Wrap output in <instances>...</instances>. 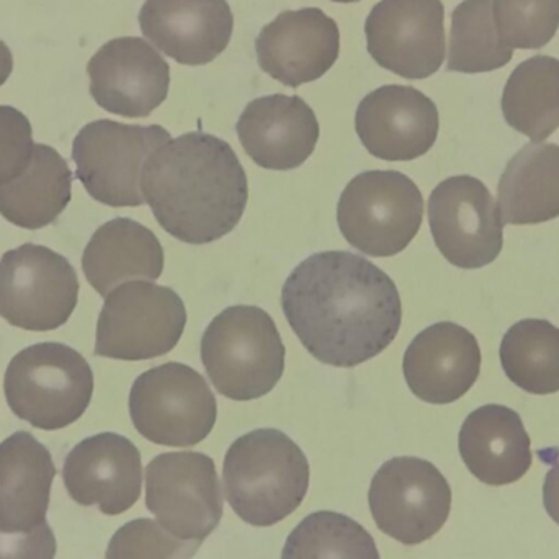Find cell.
<instances>
[{
	"instance_id": "cell-1",
	"label": "cell",
	"mask_w": 559,
	"mask_h": 559,
	"mask_svg": "<svg viewBox=\"0 0 559 559\" xmlns=\"http://www.w3.org/2000/svg\"><path fill=\"white\" fill-rule=\"evenodd\" d=\"M286 321L306 350L332 367L354 368L396 338L403 319L397 286L361 255L319 252L282 288Z\"/></svg>"
},
{
	"instance_id": "cell-2",
	"label": "cell",
	"mask_w": 559,
	"mask_h": 559,
	"mask_svg": "<svg viewBox=\"0 0 559 559\" xmlns=\"http://www.w3.org/2000/svg\"><path fill=\"white\" fill-rule=\"evenodd\" d=\"M141 190L164 231L187 245L225 238L249 200L248 176L235 150L203 131L159 147L144 166Z\"/></svg>"
},
{
	"instance_id": "cell-3",
	"label": "cell",
	"mask_w": 559,
	"mask_h": 559,
	"mask_svg": "<svg viewBox=\"0 0 559 559\" xmlns=\"http://www.w3.org/2000/svg\"><path fill=\"white\" fill-rule=\"evenodd\" d=\"M223 483L238 518L254 527H272L305 501L308 459L282 430H252L229 447Z\"/></svg>"
},
{
	"instance_id": "cell-4",
	"label": "cell",
	"mask_w": 559,
	"mask_h": 559,
	"mask_svg": "<svg viewBox=\"0 0 559 559\" xmlns=\"http://www.w3.org/2000/svg\"><path fill=\"white\" fill-rule=\"evenodd\" d=\"M200 352L216 391L233 401L265 396L285 371L277 324L258 306H231L219 312L206 328Z\"/></svg>"
},
{
	"instance_id": "cell-5",
	"label": "cell",
	"mask_w": 559,
	"mask_h": 559,
	"mask_svg": "<svg viewBox=\"0 0 559 559\" xmlns=\"http://www.w3.org/2000/svg\"><path fill=\"white\" fill-rule=\"evenodd\" d=\"M7 404L36 429L59 430L78 423L94 394V371L69 345L43 342L19 352L3 378Z\"/></svg>"
},
{
	"instance_id": "cell-6",
	"label": "cell",
	"mask_w": 559,
	"mask_h": 559,
	"mask_svg": "<svg viewBox=\"0 0 559 559\" xmlns=\"http://www.w3.org/2000/svg\"><path fill=\"white\" fill-rule=\"evenodd\" d=\"M424 218L416 183L397 170L354 177L337 203V225L352 248L371 258H393L411 245Z\"/></svg>"
},
{
	"instance_id": "cell-7",
	"label": "cell",
	"mask_w": 559,
	"mask_h": 559,
	"mask_svg": "<svg viewBox=\"0 0 559 559\" xmlns=\"http://www.w3.org/2000/svg\"><path fill=\"white\" fill-rule=\"evenodd\" d=\"M130 416L138 432L156 445L193 447L212 433L218 404L195 368L169 361L136 378Z\"/></svg>"
},
{
	"instance_id": "cell-8",
	"label": "cell",
	"mask_w": 559,
	"mask_h": 559,
	"mask_svg": "<svg viewBox=\"0 0 559 559\" xmlns=\"http://www.w3.org/2000/svg\"><path fill=\"white\" fill-rule=\"evenodd\" d=\"M186 324L179 293L151 282L123 283L105 298L95 355L127 361L163 357L179 344Z\"/></svg>"
},
{
	"instance_id": "cell-9",
	"label": "cell",
	"mask_w": 559,
	"mask_h": 559,
	"mask_svg": "<svg viewBox=\"0 0 559 559\" xmlns=\"http://www.w3.org/2000/svg\"><path fill=\"white\" fill-rule=\"evenodd\" d=\"M170 133L159 124L140 127L111 120L85 124L72 144L75 176L88 195L104 205H144L141 176L147 159Z\"/></svg>"
},
{
	"instance_id": "cell-10",
	"label": "cell",
	"mask_w": 559,
	"mask_h": 559,
	"mask_svg": "<svg viewBox=\"0 0 559 559\" xmlns=\"http://www.w3.org/2000/svg\"><path fill=\"white\" fill-rule=\"evenodd\" d=\"M368 504L384 535L414 547L430 540L449 521L452 488L427 460L397 456L371 479Z\"/></svg>"
},
{
	"instance_id": "cell-11",
	"label": "cell",
	"mask_w": 559,
	"mask_h": 559,
	"mask_svg": "<svg viewBox=\"0 0 559 559\" xmlns=\"http://www.w3.org/2000/svg\"><path fill=\"white\" fill-rule=\"evenodd\" d=\"M78 299V274L58 252L23 245L0 259V316L9 324L55 331L71 318Z\"/></svg>"
},
{
	"instance_id": "cell-12",
	"label": "cell",
	"mask_w": 559,
	"mask_h": 559,
	"mask_svg": "<svg viewBox=\"0 0 559 559\" xmlns=\"http://www.w3.org/2000/svg\"><path fill=\"white\" fill-rule=\"evenodd\" d=\"M146 506L174 537L203 544L223 519L215 462L199 452L157 455L146 468Z\"/></svg>"
},
{
	"instance_id": "cell-13",
	"label": "cell",
	"mask_w": 559,
	"mask_h": 559,
	"mask_svg": "<svg viewBox=\"0 0 559 559\" xmlns=\"http://www.w3.org/2000/svg\"><path fill=\"white\" fill-rule=\"evenodd\" d=\"M429 225L440 254L466 271L492 264L504 246L498 203L476 177H450L433 189Z\"/></svg>"
},
{
	"instance_id": "cell-14",
	"label": "cell",
	"mask_w": 559,
	"mask_h": 559,
	"mask_svg": "<svg viewBox=\"0 0 559 559\" xmlns=\"http://www.w3.org/2000/svg\"><path fill=\"white\" fill-rule=\"evenodd\" d=\"M368 52L404 79H427L445 59V9L440 0H381L365 22Z\"/></svg>"
},
{
	"instance_id": "cell-15",
	"label": "cell",
	"mask_w": 559,
	"mask_h": 559,
	"mask_svg": "<svg viewBox=\"0 0 559 559\" xmlns=\"http://www.w3.org/2000/svg\"><path fill=\"white\" fill-rule=\"evenodd\" d=\"M87 74L98 107L120 117H150L169 95V64L150 43L134 36L102 46L88 61Z\"/></svg>"
},
{
	"instance_id": "cell-16",
	"label": "cell",
	"mask_w": 559,
	"mask_h": 559,
	"mask_svg": "<svg viewBox=\"0 0 559 559\" xmlns=\"http://www.w3.org/2000/svg\"><path fill=\"white\" fill-rule=\"evenodd\" d=\"M439 127L437 105L409 85L377 88L355 114V130L365 150L388 163H406L429 153Z\"/></svg>"
},
{
	"instance_id": "cell-17",
	"label": "cell",
	"mask_w": 559,
	"mask_h": 559,
	"mask_svg": "<svg viewBox=\"0 0 559 559\" xmlns=\"http://www.w3.org/2000/svg\"><path fill=\"white\" fill-rule=\"evenodd\" d=\"M62 479L72 501L102 514L120 515L136 504L143 486L141 453L127 437L97 433L74 447L64 460Z\"/></svg>"
},
{
	"instance_id": "cell-18",
	"label": "cell",
	"mask_w": 559,
	"mask_h": 559,
	"mask_svg": "<svg viewBox=\"0 0 559 559\" xmlns=\"http://www.w3.org/2000/svg\"><path fill=\"white\" fill-rule=\"evenodd\" d=\"M259 66L275 81L299 87L318 81L341 51L337 23L321 9L286 10L255 39Z\"/></svg>"
},
{
	"instance_id": "cell-19",
	"label": "cell",
	"mask_w": 559,
	"mask_h": 559,
	"mask_svg": "<svg viewBox=\"0 0 559 559\" xmlns=\"http://www.w3.org/2000/svg\"><path fill=\"white\" fill-rule=\"evenodd\" d=\"M481 360V348L468 329L437 322L419 332L407 347L404 378L424 403H455L478 380Z\"/></svg>"
},
{
	"instance_id": "cell-20",
	"label": "cell",
	"mask_w": 559,
	"mask_h": 559,
	"mask_svg": "<svg viewBox=\"0 0 559 559\" xmlns=\"http://www.w3.org/2000/svg\"><path fill=\"white\" fill-rule=\"evenodd\" d=\"M140 26L159 51L179 64L203 66L228 48L235 16L226 0H146Z\"/></svg>"
},
{
	"instance_id": "cell-21",
	"label": "cell",
	"mask_w": 559,
	"mask_h": 559,
	"mask_svg": "<svg viewBox=\"0 0 559 559\" xmlns=\"http://www.w3.org/2000/svg\"><path fill=\"white\" fill-rule=\"evenodd\" d=\"M236 131L248 156L269 170L302 166L314 153L321 133L312 108L298 95L283 94L248 104Z\"/></svg>"
},
{
	"instance_id": "cell-22",
	"label": "cell",
	"mask_w": 559,
	"mask_h": 559,
	"mask_svg": "<svg viewBox=\"0 0 559 559\" xmlns=\"http://www.w3.org/2000/svg\"><path fill=\"white\" fill-rule=\"evenodd\" d=\"M459 449L469 473L488 486L518 483L534 462L522 417L501 404H486L466 417Z\"/></svg>"
},
{
	"instance_id": "cell-23",
	"label": "cell",
	"mask_w": 559,
	"mask_h": 559,
	"mask_svg": "<svg viewBox=\"0 0 559 559\" xmlns=\"http://www.w3.org/2000/svg\"><path fill=\"white\" fill-rule=\"evenodd\" d=\"M56 478L51 453L29 432L0 443V531L25 534L46 524Z\"/></svg>"
},
{
	"instance_id": "cell-24",
	"label": "cell",
	"mask_w": 559,
	"mask_h": 559,
	"mask_svg": "<svg viewBox=\"0 0 559 559\" xmlns=\"http://www.w3.org/2000/svg\"><path fill=\"white\" fill-rule=\"evenodd\" d=\"M87 282L107 298L130 280H157L164 271V249L141 223L117 218L102 225L82 254Z\"/></svg>"
},
{
	"instance_id": "cell-25",
	"label": "cell",
	"mask_w": 559,
	"mask_h": 559,
	"mask_svg": "<svg viewBox=\"0 0 559 559\" xmlns=\"http://www.w3.org/2000/svg\"><path fill=\"white\" fill-rule=\"evenodd\" d=\"M504 225H540L559 216V146L531 143L506 166L498 187Z\"/></svg>"
},
{
	"instance_id": "cell-26",
	"label": "cell",
	"mask_w": 559,
	"mask_h": 559,
	"mask_svg": "<svg viewBox=\"0 0 559 559\" xmlns=\"http://www.w3.org/2000/svg\"><path fill=\"white\" fill-rule=\"evenodd\" d=\"M72 197V173L64 157L35 144L22 176L0 186V215L25 229H41L59 218Z\"/></svg>"
},
{
	"instance_id": "cell-27",
	"label": "cell",
	"mask_w": 559,
	"mask_h": 559,
	"mask_svg": "<svg viewBox=\"0 0 559 559\" xmlns=\"http://www.w3.org/2000/svg\"><path fill=\"white\" fill-rule=\"evenodd\" d=\"M509 127L542 143L559 128V59L534 56L519 64L502 92Z\"/></svg>"
},
{
	"instance_id": "cell-28",
	"label": "cell",
	"mask_w": 559,
	"mask_h": 559,
	"mask_svg": "<svg viewBox=\"0 0 559 559\" xmlns=\"http://www.w3.org/2000/svg\"><path fill=\"white\" fill-rule=\"evenodd\" d=\"M502 370L531 394L559 391V329L545 319H522L501 342Z\"/></svg>"
},
{
	"instance_id": "cell-29",
	"label": "cell",
	"mask_w": 559,
	"mask_h": 559,
	"mask_svg": "<svg viewBox=\"0 0 559 559\" xmlns=\"http://www.w3.org/2000/svg\"><path fill=\"white\" fill-rule=\"evenodd\" d=\"M514 58L495 20L492 0H463L452 13L447 69L479 74L504 68Z\"/></svg>"
},
{
	"instance_id": "cell-30",
	"label": "cell",
	"mask_w": 559,
	"mask_h": 559,
	"mask_svg": "<svg viewBox=\"0 0 559 559\" xmlns=\"http://www.w3.org/2000/svg\"><path fill=\"white\" fill-rule=\"evenodd\" d=\"M282 559H381L373 537L338 512H314L293 528Z\"/></svg>"
},
{
	"instance_id": "cell-31",
	"label": "cell",
	"mask_w": 559,
	"mask_h": 559,
	"mask_svg": "<svg viewBox=\"0 0 559 559\" xmlns=\"http://www.w3.org/2000/svg\"><path fill=\"white\" fill-rule=\"evenodd\" d=\"M499 36L509 48L540 49L559 28V0H492Z\"/></svg>"
},
{
	"instance_id": "cell-32",
	"label": "cell",
	"mask_w": 559,
	"mask_h": 559,
	"mask_svg": "<svg viewBox=\"0 0 559 559\" xmlns=\"http://www.w3.org/2000/svg\"><path fill=\"white\" fill-rule=\"evenodd\" d=\"M200 545L174 537L159 522L136 519L118 528L105 559H192Z\"/></svg>"
},
{
	"instance_id": "cell-33",
	"label": "cell",
	"mask_w": 559,
	"mask_h": 559,
	"mask_svg": "<svg viewBox=\"0 0 559 559\" xmlns=\"http://www.w3.org/2000/svg\"><path fill=\"white\" fill-rule=\"evenodd\" d=\"M35 143L28 118L9 105H0V186L22 176L32 160Z\"/></svg>"
},
{
	"instance_id": "cell-34",
	"label": "cell",
	"mask_w": 559,
	"mask_h": 559,
	"mask_svg": "<svg viewBox=\"0 0 559 559\" xmlns=\"http://www.w3.org/2000/svg\"><path fill=\"white\" fill-rule=\"evenodd\" d=\"M55 532L48 522L25 534H7L0 531V559H55Z\"/></svg>"
},
{
	"instance_id": "cell-35",
	"label": "cell",
	"mask_w": 559,
	"mask_h": 559,
	"mask_svg": "<svg viewBox=\"0 0 559 559\" xmlns=\"http://www.w3.org/2000/svg\"><path fill=\"white\" fill-rule=\"evenodd\" d=\"M544 504L548 515L559 525V463L545 476Z\"/></svg>"
},
{
	"instance_id": "cell-36",
	"label": "cell",
	"mask_w": 559,
	"mask_h": 559,
	"mask_svg": "<svg viewBox=\"0 0 559 559\" xmlns=\"http://www.w3.org/2000/svg\"><path fill=\"white\" fill-rule=\"evenodd\" d=\"M13 71V56L9 46L0 39V87L9 81Z\"/></svg>"
},
{
	"instance_id": "cell-37",
	"label": "cell",
	"mask_w": 559,
	"mask_h": 559,
	"mask_svg": "<svg viewBox=\"0 0 559 559\" xmlns=\"http://www.w3.org/2000/svg\"><path fill=\"white\" fill-rule=\"evenodd\" d=\"M332 2L352 3V2H358V0H332Z\"/></svg>"
}]
</instances>
